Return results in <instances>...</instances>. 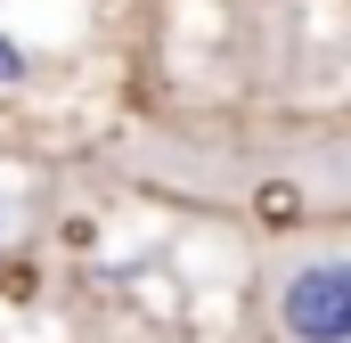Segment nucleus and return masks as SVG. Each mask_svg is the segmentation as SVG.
I'll return each mask as SVG.
<instances>
[{
	"label": "nucleus",
	"instance_id": "2",
	"mask_svg": "<svg viewBox=\"0 0 351 343\" xmlns=\"http://www.w3.org/2000/svg\"><path fill=\"white\" fill-rule=\"evenodd\" d=\"M16 74H25V58H16V49L0 41V82H16Z\"/></svg>",
	"mask_w": 351,
	"mask_h": 343
},
{
	"label": "nucleus",
	"instance_id": "1",
	"mask_svg": "<svg viewBox=\"0 0 351 343\" xmlns=\"http://www.w3.org/2000/svg\"><path fill=\"white\" fill-rule=\"evenodd\" d=\"M269 319H278L286 343H351V246L278 270Z\"/></svg>",
	"mask_w": 351,
	"mask_h": 343
}]
</instances>
